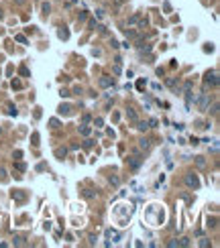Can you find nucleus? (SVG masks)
Listing matches in <instances>:
<instances>
[{"label": "nucleus", "instance_id": "37998d69", "mask_svg": "<svg viewBox=\"0 0 220 248\" xmlns=\"http://www.w3.org/2000/svg\"><path fill=\"white\" fill-rule=\"evenodd\" d=\"M14 244H17V246H18V244H22V238H20V236H17V238H14Z\"/></svg>", "mask_w": 220, "mask_h": 248}, {"label": "nucleus", "instance_id": "c85d7f7f", "mask_svg": "<svg viewBox=\"0 0 220 248\" xmlns=\"http://www.w3.org/2000/svg\"><path fill=\"white\" fill-rule=\"evenodd\" d=\"M8 114H10V116H17V114H18V112H17V108L12 106V104L8 106Z\"/></svg>", "mask_w": 220, "mask_h": 248}, {"label": "nucleus", "instance_id": "f704fd0d", "mask_svg": "<svg viewBox=\"0 0 220 248\" xmlns=\"http://www.w3.org/2000/svg\"><path fill=\"white\" fill-rule=\"evenodd\" d=\"M102 124H104V120H102V118H96V120H94V126H98V128H100Z\"/></svg>", "mask_w": 220, "mask_h": 248}, {"label": "nucleus", "instance_id": "a19ab883", "mask_svg": "<svg viewBox=\"0 0 220 248\" xmlns=\"http://www.w3.org/2000/svg\"><path fill=\"white\" fill-rule=\"evenodd\" d=\"M208 244H210V242H208L206 238H202V240H200V246H208Z\"/></svg>", "mask_w": 220, "mask_h": 248}, {"label": "nucleus", "instance_id": "dca6fc26", "mask_svg": "<svg viewBox=\"0 0 220 248\" xmlns=\"http://www.w3.org/2000/svg\"><path fill=\"white\" fill-rule=\"evenodd\" d=\"M18 73H20L22 77H29V75H31V71H29V67H25V65H20V69H18Z\"/></svg>", "mask_w": 220, "mask_h": 248}, {"label": "nucleus", "instance_id": "49530a36", "mask_svg": "<svg viewBox=\"0 0 220 248\" xmlns=\"http://www.w3.org/2000/svg\"><path fill=\"white\" fill-rule=\"evenodd\" d=\"M0 132H2V128H0Z\"/></svg>", "mask_w": 220, "mask_h": 248}, {"label": "nucleus", "instance_id": "39448f33", "mask_svg": "<svg viewBox=\"0 0 220 248\" xmlns=\"http://www.w3.org/2000/svg\"><path fill=\"white\" fill-rule=\"evenodd\" d=\"M98 84H100V88H110V86H112L114 81H112V77H108V75H102Z\"/></svg>", "mask_w": 220, "mask_h": 248}, {"label": "nucleus", "instance_id": "bb28decb", "mask_svg": "<svg viewBox=\"0 0 220 248\" xmlns=\"http://www.w3.org/2000/svg\"><path fill=\"white\" fill-rule=\"evenodd\" d=\"M10 86H12V89H20V88H22V84H20L18 79H12V84H10Z\"/></svg>", "mask_w": 220, "mask_h": 248}, {"label": "nucleus", "instance_id": "1a4fd4ad", "mask_svg": "<svg viewBox=\"0 0 220 248\" xmlns=\"http://www.w3.org/2000/svg\"><path fill=\"white\" fill-rule=\"evenodd\" d=\"M90 132H92V128L88 124H82V126H80V134H82V136H90Z\"/></svg>", "mask_w": 220, "mask_h": 248}, {"label": "nucleus", "instance_id": "2eb2a0df", "mask_svg": "<svg viewBox=\"0 0 220 248\" xmlns=\"http://www.w3.org/2000/svg\"><path fill=\"white\" fill-rule=\"evenodd\" d=\"M208 228H216L218 226V218H208V224H206Z\"/></svg>", "mask_w": 220, "mask_h": 248}, {"label": "nucleus", "instance_id": "c756f323", "mask_svg": "<svg viewBox=\"0 0 220 248\" xmlns=\"http://www.w3.org/2000/svg\"><path fill=\"white\" fill-rule=\"evenodd\" d=\"M157 124H159V120H157V118H151V120H149V128H155Z\"/></svg>", "mask_w": 220, "mask_h": 248}, {"label": "nucleus", "instance_id": "f03ea898", "mask_svg": "<svg viewBox=\"0 0 220 248\" xmlns=\"http://www.w3.org/2000/svg\"><path fill=\"white\" fill-rule=\"evenodd\" d=\"M196 102H198V110H200V112H206V110H208V104H210V100H208V94H206V89H204V92L200 94V98H198Z\"/></svg>", "mask_w": 220, "mask_h": 248}, {"label": "nucleus", "instance_id": "7c9ffc66", "mask_svg": "<svg viewBox=\"0 0 220 248\" xmlns=\"http://www.w3.org/2000/svg\"><path fill=\"white\" fill-rule=\"evenodd\" d=\"M175 84H177L175 77H169V79H167V86H169V88H175Z\"/></svg>", "mask_w": 220, "mask_h": 248}, {"label": "nucleus", "instance_id": "a878e982", "mask_svg": "<svg viewBox=\"0 0 220 248\" xmlns=\"http://www.w3.org/2000/svg\"><path fill=\"white\" fill-rule=\"evenodd\" d=\"M14 167H17L18 171H27V165H25V163H20V161H17V163H14Z\"/></svg>", "mask_w": 220, "mask_h": 248}, {"label": "nucleus", "instance_id": "f3484780", "mask_svg": "<svg viewBox=\"0 0 220 248\" xmlns=\"http://www.w3.org/2000/svg\"><path fill=\"white\" fill-rule=\"evenodd\" d=\"M141 18H143V17H141V14H132V17L128 18V25H137V22H139Z\"/></svg>", "mask_w": 220, "mask_h": 248}, {"label": "nucleus", "instance_id": "2f4dec72", "mask_svg": "<svg viewBox=\"0 0 220 248\" xmlns=\"http://www.w3.org/2000/svg\"><path fill=\"white\" fill-rule=\"evenodd\" d=\"M77 18H80V20H86V18H88V12H86V10H82V12L77 14Z\"/></svg>", "mask_w": 220, "mask_h": 248}, {"label": "nucleus", "instance_id": "72a5a7b5", "mask_svg": "<svg viewBox=\"0 0 220 248\" xmlns=\"http://www.w3.org/2000/svg\"><path fill=\"white\" fill-rule=\"evenodd\" d=\"M187 244H190V238H182L179 240V246H187Z\"/></svg>", "mask_w": 220, "mask_h": 248}, {"label": "nucleus", "instance_id": "7ed1b4c3", "mask_svg": "<svg viewBox=\"0 0 220 248\" xmlns=\"http://www.w3.org/2000/svg\"><path fill=\"white\" fill-rule=\"evenodd\" d=\"M206 86H218V71L216 69H212V71H208L206 73Z\"/></svg>", "mask_w": 220, "mask_h": 248}, {"label": "nucleus", "instance_id": "79ce46f5", "mask_svg": "<svg viewBox=\"0 0 220 248\" xmlns=\"http://www.w3.org/2000/svg\"><path fill=\"white\" fill-rule=\"evenodd\" d=\"M110 183H112V185H118V177H110Z\"/></svg>", "mask_w": 220, "mask_h": 248}, {"label": "nucleus", "instance_id": "20e7f679", "mask_svg": "<svg viewBox=\"0 0 220 248\" xmlns=\"http://www.w3.org/2000/svg\"><path fill=\"white\" fill-rule=\"evenodd\" d=\"M127 161H128V167H130V169H139L141 163H143V161H141V155H139L137 151H135V155H132L130 159H127Z\"/></svg>", "mask_w": 220, "mask_h": 248}, {"label": "nucleus", "instance_id": "4be33fe9", "mask_svg": "<svg viewBox=\"0 0 220 248\" xmlns=\"http://www.w3.org/2000/svg\"><path fill=\"white\" fill-rule=\"evenodd\" d=\"M14 41L22 43V45H27V37H25V35H14Z\"/></svg>", "mask_w": 220, "mask_h": 248}, {"label": "nucleus", "instance_id": "a211bd4d", "mask_svg": "<svg viewBox=\"0 0 220 248\" xmlns=\"http://www.w3.org/2000/svg\"><path fill=\"white\" fill-rule=\"evenodd\" d=\"M137 128H139L141 132H145L147 128H149V122H139V120H137Z\"/></svg>", "mask_w": 220, "mask_h": 248}, {"label": "nucleus", "instance_id": "4468645a", "mask_svg": "<svg viewBox=\"0 0 220 248\" xmlns=\"http://www.w3.org/2000/svg\"><path fill=\"white\" fill-rule=\"evenodd\" d=\"M41 10H43V14L47 17V14L51 12V4H49V2H43V4H41Z\"/></svg>", "mask_w": 220, "mask_h": 248}, {"label": "nucleus", "instance_id": "6e6552de", "mask_svg": "<svg viewBox=\"0 0 220 248\" xmlns=\"http://www.w3.org/2000/svg\"><path fill=\"white\" fill-rule=\"evenodd\" d=\"M57 112H59V114H63V116H69V114H72V106H69V104H61Z\"/></svg>", "mask_w": 220, "mask_h": 248}, {"label": "nucleus", "instance_id": "f257e3e1", "mask_svg": "<svg viewBox=\"0 0 220 248\" xmlns=\"http://www.w3.org/2000/svg\"><path fill=\"white\" fill-rule=\"evenodd\" d=\"M183 181H185V185H187L190 189H200V185H202L196 173H187V175L183 177Z\"/></svg>", "mask_w": 220, "mask_h": 248}, {"label": "nucleus", "instance_id": "cd10ccee", "mask_svg": "<svg viewBox=\"0 0 220 248\" xmlns=\"http://www.w3.org/2000/svg\"><path fill=\"white\" fill-rule=\"evenodd\" d=\"M49 126H51V128H57V126H59V120H57V118H51V120H49Z\"/></svg>", "mask_w": 220, "mask_h": 248}, {"label": "nucleus", "instance_id": "473e14b6", "mask_svg": "<svg viewBox=\"0 0 220 248\" xmlns=\"http://www.w3.org/2000/svg\"><path fill=\"white\" fill-rule=\"evenodd\" d=\"M110 45H112V49H118L120 45H118V41L116 39H110Z\"/></svg>", "mask_w": 220, "mask_h": 248}, {"label": "nucleus", "instance_id": "c9c22d12", "mask_svg": "<svg viewBox=\"0 0 220 248\" xmlns=\"http://www.w3.org/2000/svg\"><path fill=\"white\" fill-rule=\"evenodd\" d=\"M210 112H212V116H216V114H218V104H214V106H212V110H210Z\"/></svg>", "mask_w": 220, "mask_h": 248}, {"label": "nucleus", "instance_id": "e433bc0d", "mask_svg": "<svg viewBox=\"0 0 220 248\" xmlns=\"http://www.w3.org/2000/svg\"><path fill=\"white\" fill-rule=\"evenodd\" d=\"M96 17L102 18V17H104V10H102V8H98V10H96Z\"/></svg>", "mask_w": 220, "mask_h": 248}, {"label": "nucleus", "instance_id": "58836bf2", "mask_svg": "<svg viewBox=\"0 0 220 248\" xmlns=\"http://www.w3.org/2000/svg\"><path fill=\"white\" fill-rule=\"evenodd\" d=\"M124 2H127V0H114V6L118 8V6H120V4H124Z\"/></svg>", "mask_w": 220, "mask_h": 248}, {"label": "nucleus", "instance_id": "c03bdc74", "mask_svg": "<svg viewBox=\"0 0 220 248\" xmlns=\"http://www.w3.org/2000/svg\"><path fill=\"white\" fill-rule=\"evenodd\" d=\"M17 2H18V4H22V2H25V0H17Z\"/></svg>", "mask_w": 220, "mask_h": 248}, {"label": "nucleus", "instance_id": "5701e85b", "mask_svg": "<svg viewBox=\"0 0 220 248\" xmlns=\"http://www.w3.org/2000/svg\"><path fill=\"white\" fill-rule=\"evenodd\" d=\"M31 141H33V146H39V132H33Z\"/></svg>", "mask_w": 220, "mask_h": 248}, {"label": "nucleus", "instance_id": "aec40b11", "mask_svg": "<svg viewBox=\"0 0 220 248\" xmlns=\"http://www.w3.org/2000/svg\"><path fill=\"white\" fill-rule=\"evenodd\" d=\"M84 197H86V199H94V197H96V193H94L92 189H86V191H84Z\"/></svg>", "mask_w": 220, "mask_h": 248}, {"label": "nucleus", "instance_id": "f8f14e48", "mask_svg": "<svg viewBox=\"0 0 220 248\" xmlns=\"http://www.w3.org/2000/svg\"><path fill=\"white\" fill-rule=\"evenodd\" d=\"M57 37L63 39V41H67V39H69V31H67V29H59V31H57Z\"/></svg>", "mask_w": 220, "mask_h": 248}, {"label": "nucleus", "instance_id": "ea45409f", "mask_svg": "<svg viewBox=\"0 0 220 248\" xmlns=\"http://www.w3.org/2000/svg\"><path fill=\"white\" fill-rule=\"evenodd\" d=\"M82 120H84V124H88V122H90V114H84V118H82Z\"/></svg>", "mask_w": 220, "mask_h": 248}, {"label": "nucleus", "instance_id": "b1692460", "mask_svg": "<svg viewBox=\"0 0 220 248\" xmlns=\"http://www.w3.org/2000/svg\"><path fill=\"white\" fill-rule=\"evenodd\" d=\"M141 53H151V45H139Z\"/></svg>", "mask_w": 220, "mask_h": 248}, {"label": "nucleus", "instance_id": "423d86ee", "mask_svg": "<svg viewBox=\"0 0 220 248\" xmlns=\"http://www.w3.org/2000/svg\"><path fill=\"white\" fill-rule=\"evenodd\" d=\"M185 94V106L192 108V102H196V96L192 94V89H187V92H183Z\"/></svg>", "mask_w": 220, "mask_h": 248}, {"label": "nucleus", "instance_id": "a18cd8bd", "mask_svg": "<svg viewBox=\"0 0 220 248\" xmlns=\"http://www.w3.org/2000/svg\"><path fill=\"white\" fill-rule=\"evenodd\" d=\"M0 18H2V10H0Z\"/></svg>", "mask_w": 220, "mask_h": 248}, {"label": "nucleus", "instance_id": "9d476101", "mask_svg": "<svg viewBox=\"0 0 220 248\" xmlns=\"http://www.w3.org/2000/svg\"><path fill=\"white\" fill-rule=\"evenodd\" d=\"M127 118H128V120H132V122L139 120V116H137V112H135L132 108H128V110H127Z\"/></svg>", "mask_w": 220, "mask_h": 248}, {"label": "nucleus", "instance_id": "393cba45", "mask_svg": "<svg viewBox=\"0 0 220 248\" xmlns=\"http://www.w3.org/2000/svg\"><path fill=\"white\" fill-rule=\"evenodd\" d=\"M192 88H194V81H192V79H187V81L183 84V92H187V89H192Z\"/></svg>", "mask_w": 220, "mask_h": 248}, {"label": "nucleus", "instance_id": "4c0bfd02", "mask_svg": "<svg viewBox=\"0 0 220 248\" xmlns=\"http://www.w3.org/2000/svg\"><path fill=\"white\" fill-rule=\"evenodd\" d=\"M12 157H14V159H20V157H22V153H20V151H14V155H12Z\"/></svg>", "mask_w": 220, "mask_h": 248}, {"label": "nucleus", "instance_id": "0eeeda50", "mask_svg": "<svg viewBox=\"0 0 220 248\" xmlns=\"http://www.w3.org/2000/svg\"><path fill=\"white\" fill-rule=\"evenodd\" d=\"M12 199H17V201H25V199H27V193L20 191V189H17V191H12Z\"/></svg>", "mask_w": 220, "mask_h": 248}, {"label": "nucleus", "instance_id": "9b49d317", "mask_svg": "<svg viewBox=\"0 0 220 248\" xmlns=\"http://www.w3.org/2000/svg\"><path fill=\"white\" fill-rule=\"evenodd\" d=\"M139 146H141L143 151H149V149H151V141H149V138H141V141H139Z\"/></svg>", "mask_w": 220, "mask_h": 248}, {"label": "nucleus", "instance_id": "412c9836", "mask_svg": "<svg viewBox=\"0 0 220 248\" xmlns=\"http://www.w3.org/2000/svg\"><path fill=\"white\" fill-rule=\"evenodd\" d=\"M145 86H147L145 79H139V81H137V89H139V92H143V89H145Z\"/></svg>", "mask_w": 220, "mask_h": 248}, {"label": "nucleus", "instance_id": "6ab92c4d", "mask_svg": "<svg viewBox=\"0 0 220 248\" xmlns=\"http://www.w3.org/2000/svg\"><path fill=\"white\" fill-rule=\"evenodd\" d=\"M196 165H198V167H206V159H204V157H196Z\"/></svg>", "mask_w": 220, "mask_h": 248}, {"label": "nucleus", "instance_id": "ddd939ff", "mask_svg": "<svg viewBox=\"0 0 220 248\" xmlns=\"http://www.w3.org/2000/svg\"><path fill=\"white\" fill-rule=\"evenodd\" d=\"M65 155H67V149H61V146L55 149V157L57 159H65Z\"/></svg>", "mask_w": 220, "mask_h": 248}]
</instances>
